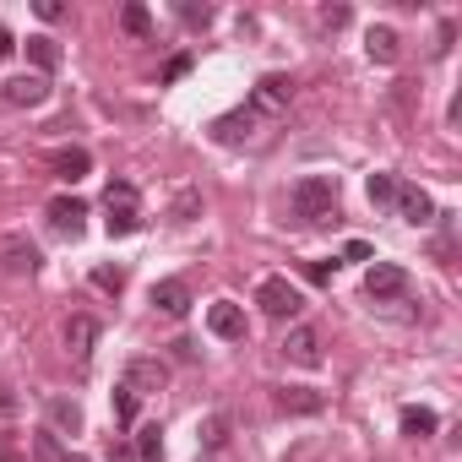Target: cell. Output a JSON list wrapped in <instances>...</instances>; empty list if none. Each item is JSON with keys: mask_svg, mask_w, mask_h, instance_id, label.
Masks as SVG:
<instances>
[{"mask_svg": "<svg viewBox=\"0 0 462 462\" xmlns=\"http://www.w3.org/2000/svg\"><path fill=\"white\" fill-rule=\"evenodd\" d=\"M332 212H337V180L332 174H305L294 185V217L300 223H321Z\"/></svg>", "mask_w": 462, "mask_h": 462, "instance_id": "6da1fadb", "label": "cell"}, {"mask_svg": "<svg viewBox=\"0 0 462 462\" xmlns=\"http://www.w3.org/2000/svg\"><path fill=\"white\" fill-rule=\"evenodd\" d=\"M104 207H109V235H115V240L142 228V207H136V185H131V180H115V185L104 190Z\"/></svg>", "mask_w": 462, "mask_h": 462, "instance_id": "7a4b0ae2", "label": "cell"}, {"mask_svg": "<svg viewBox=\"0 0 462 462\" xmlns=\"http://www.w3.org/2000/svg\"><path fill=\"white\" fill-rule=\"evenodd\" d=\"M256 305H262L273 321H294V316L305 310V300H300V289H294L289 278H262V289H256Z\"/></svg>", "mask_w": 462, "mask_h": 462, "instance_id": "3957f363", "label": "cell"}, {"mask_svg": "<svg viewBox=\"0 0 462 462\" xmlns=\"http://www.w3.org/2000/svg\"><path fill=\"white\" fill-rule=\"evenodd\" d=\"M39 245L28 240V235H6V240H0V267H6L12 278H33L39 273Z\"/></svg>", "mask_w": 462, "mask_h": 462, "instance_id": "277c9868", "label": "cell"}, {"mask_svg": "<svg viewBox=\"0 0 462 462\" xmlns=\"http://www.w3.org/2000/svg\"><path fill=\"white\" fill-rule=\"evenodd\" d=\"M289 98H294V82H289V77H262L245 109H256L262 120H273V115H283V109H289Z\"/></svg>", "mask_w": 462, "mask_h": 462, "instance_id": "5b68a950", "label": "cell"}, {"mask_svg": "<svg viewBox=\"0 0 462 462\" xmlns=\"http://www.w3.org/2000/svg\"><path fill=\"white\" fill-rule=\"evenodd\" d=\"M50 98V77H12V82H0V104H12V109H39Z\"/></svg>", "mask_w": 462, "mask_h": 462, "instance_id": "8992f818", "label": "cell"}, {"mask_svg": "<svg viewBox=\"0 0 462 462\" xmlns=\"http://www.w3.org/2000/svg\"><path fill=\"white\" fill-rule=\"evenodd\" d=\"M50 228H55V235H66V240H77L82 228H88V201L82 196H55L50 201Z\"/></svg>", "mask_w": 462, "mask_h": 462, "instance_id": "52a82bcc", "label": "cell"}, {"mask_svg": "<svg viewBox=\"0 0 462 462\" xmlns=\"http://www.w3.org/2000/svg\"><path fill=\"white\" fill-rule=\"evenodd\" d=\"M256 131H262V115H256V109H235V115H223V120L212 125V136H217L223 147H240V142H256Z\"/></svg>", "mask_w": 462, "mask_h": 462, "instance_id": "ba28073f", "label": "cell"}, {"mask_svg": "<svg viewBox=\"0 0 462 462\" xmlns=\"http://www.w3.org/2000/svg\"><path fill=\"white\" fill-rule=\"evenodd\" d=\"M365 294H370V300H397V294H408V273H402L397 262H375V267L365 273Z\"/></svg>", "mask_w": 462, "mask_h": 462, "instance_id": "9c48e42d", "label": "cell"}, {"mask_svg": "<svg viewBox=\"0 0 462 462\" xmlns=\"http://www.w3.org/2000/svg\"><path fill=\"white\" fill-rule=\"evenodd\" d=\"M207 327H212V337H223V343H245V310H240L235 300H217V305L207 310Z\"/></svg>", "mask_w": 462, "mask_h": 462, "instance_id": "30bf717a", "label": "cell"}, {"mask_svg": "<svg viewBox=\"0 0 462 462\" xmlns=\"http://www.w3.org/2000/svg\"><path fill=\"white\" fill-rule=\"evenodd\" d=\"M50 169H55L66 185H77V180L93 174V152H88V147H55V152H50Z\"/></svg>", "mask_w": 462, "mask_h": 462, "instance_id": "8fae6325", "label": "cell"}, {"mask_svg": "<svg viewBox=\"0 0 462 462\" xmlns=\"http://www.w3.org/2000/svg\"><path fill=\"white\" fill-rule=\"evenodd\" d=\"M163 381H169V370H163L158 359H131V365H125V375H120V386H131L136 397H147V392H158Z\"/></svg>", "mask_w": 462, "mask_h": 462, "instance_id": "7c38bea8", "label": "cell"}, {"mask_svg": "<svg viewBox=\"0 0 462 462\" xmlns=\"http://www.w3.org/2000/svg\"><path fill=\"white\" fill-rule=\"evenodd\" d=\"M397 212H402V223H435V201L419 190V185H402L397 180V201H392Z\"/></svg>", "mask_w": 462, "mask_h": 462, "instance_id": "4fadbf2b", "label": "cell"}, {"mask_svg": "<svg viewBox=\"0 0 462 462\" xmlns=\"http://www.w3.org/2000/svg\"><path fill=\"white\" fill-rule=\"evenodd\" d=\"M93 343H98V321L93 316H71L66 321V348H71V359H93Z\"/></svg>", "mask_w": 462, "mask_h": 462, "instance_id": "5bb4252c", "label": "cell"}, {"mask_svg": "<svg viewBox=\"0 0 462 462\" xmlns=\"http://www.w3.org/2000/svg\"><path fill=\"white\" fill-rule=\"evenodd\" d=\"M283 354H289L294 365H305V370H316V365H321V337H316L310 327H294V332L283 337Z\"/></svg>", "mask_w": 462, "mask_h": 462, "instance_id": "9a60e30c", "label": "cell"}, {"mask_svg": "<svg viewBox=\"0 0 462 462\" xmlns=\"http://www.w3.org/2000/svg\"><path fill=\"white\" fill-rule=\"evenodd\" d=\"M152 310H163V316H185V310H190V289H185L180 278L152 283Z\"/></svg>", "mask_w": 462, "mask_h": 462, "instance_id": "2e32d148", "label": "cell"}, {"mask_svg": "<svg viewBox=\"0 0 462 462\" xmlns=\"http://www.w3.org/2000/svg\"><path fill=\"white\" fill-rule=\"evenodd\" d=\"M278 408H283V413H321L327 397H321L316 386H283V392H278Z\"/></svg>", "mask_w": 462, "mask_h": 462, "instance_id": "e0dca14e", "label": "cell"}, {"mask_svg": "<svg viewBox=\"0 0 462 462\" xmlns=\"http://www.w3.org/2000/svg\"><path fill=\"white\" fill-rule=\"evenodd\" d=\"M365 50H370V60H375V66H392V60L402 55V44H397V33H392V28H370V33H365Z\"/></svg>", "mask_w": 462, "mask_h": 462, "instance_id": "ac0fdd59", "label": "cell"}, {"mask_svg": "<svg viewBox=\"0 0 462 462\" xmlns=\"http://www.w3.org/2000/svg\"><path fill=\"white\" fill-rule=\"evenodd\" d=\"M28 60L39 66V77H50V71L60 66V44H55L50 33H33V39H28Z\"/></svg>", "mask_w": 462, "mask_h": 462, "instance_id": "d6986e66", "label": "cell"}, {"mask_svg": "<svg viewBox=\"0 0 462 462\" xmlns=\"http://www.w3.org/2000/svg\"><path fill=\"white\" fill-rule=\"evenodd\" d=\"M435 408H402V435H413V440H424V435H435Z\"/></svg>", "mask_w": 462, "mask_h": 462, "instance_id": "ffe728a7", "label": "cell"}, {"mask_svg": "<svg viewBox=\"0 0 462 462\" xmlns=\"http://www.w3.org/2000/svg\"><path fill=\"white\" fill-rule=\"evenodd\" d=\"M50 424H55V430H71V435H77V430H82V408H77L71 397H55V402H50Z\"/></svg>", "mask_w": 462, "mask_h": 462, "instance_id": "44dd1931", "label": "cell"}, {"mask_svg": "<svg viewBox=\"0 0 462 462\" xmlns=\"http://www.w3.org/2000/svg\"><path fill=\"white\" fill-rule=\"evenodd\" d=\"M365 196H370V207H392L397 201V174H370Z\"/></svg>", "mask_w": 462, "mask_h": 462, "instance_id": "7402d4cb", "label": "cell"}, {"mask_svg": "<svg viewBox=\"0 0 462 462\" xmlns=\"http://www.w3.org/2000/svg\"><path fill=\"white\" fill-rule=\"evenodd\" d=\"M109 402H115V419H120V424H136V408H142V397H136L131 386H115V397H109Z\"/></svg>", "mask_w": 462, "mask_h": 462, "instance_id": "603a6c76", "label": "cell"}, {"mask_svg": "<svg viewBox=\"0 0 462 462\" xmlns=\"http://www.w3.org/2000/svg\"><path fill=\"white\" fill-rule=\"evenodd\" d=\"M33 457H39V462H66L60 435H55V430H39V435H33Z\"/></svg>", "mask_w": 462, "mask_h": 462, "instance_id": "cb8c5ba5", "label": "cell"}, {"mask_svg": "<svg viewBox=\"0 0 462 462\" xmlns=\"http://www.w3.org/2000/svg\"><path fill=\"white\" fill-rule=\"evenodd\" d=\"M120 28H125V33H136V39H147V33H152L147 6H125V12H120Z\"/></svg>", "mask_w": 462, "mask_h": 462, "instance_id": "d4e9b609", "label": "cell"}, {"mask_svg": "<svg viewBox=\"0 0 462 462\" xmlns=\"http://www.w3.org/2000/svg\"><path fill=\"white\" fill-rule=\"evenodd\" d=\"M136 462H163V440H158V424H147V430H142V440H136Z\"/></svg>", "mask_w": 462, "mask_h": 462, "instance_id": "484cf974", "label": "cell"}, {"mask_svg": "<svg viewBox=\"0 0 462 462\" xmlns=\"http://www.w3.org/2000/svg\"><path fill=\"white\" fill-rule=\"evenodd\" d=\"M196 212H201V196H196V190H180V196H174V212H169V217H174V223H190Z\"/></svg>", "mask_w": 462, "mask_h": 462, "instance_id": "4316f807", "label": "cell"}, {"mask_svg": "<svg viewBox=\"0 0 462 462\" xmlns=\"http://www.w3.org/2000/svg\"><path fill=\"white\" fill-rule=\"evenodd\" d=\"M93 289L120 294V289H125V273H120V267H98V273H93Z\"/></svg>", "mask_w": 462, "mask_h": 462, "instance_id": "83f0119b", "label": "cell"}, {"mask_svg": "<svg viewBox=\"0 0 462 462\" xmlns=\"http://www.w3.org/2000/svg\"><path fill=\"white\" fill-rule=\"evenodd\" d=\"M201 440H207V446H212V451H217V446H223V440H228V419H223V413H212V419H207V424H201Z\"/></svg>", "mask_w": 462, "mask_h": 462, "instance_id": "f1b7e54d", "label": "cell"}, {"mask_svg": "<svg viewBox=\"0 0 462 462\" xmlns=\"http://www.w3.org/2000/svg\"><path fill=\"white\" fill-rule=\"evenodd\" d=\"M332 273H337V262H310V267H305L310 283H332Z\"/></svg>", "mask_w": 462, "mask_h": 462, "instance_id": "f546056e", "label": "cell"}, {"mask_svg": "<svg viewBox=\"0 0 462 462\" xmlns=\"http://www.w3.org/2000/svg\"><path fill=\"white\" fill-rule=\"evenodd\" d=\"M180 17H185L190 28H207V23H212V12H207V6H180Z\"/></svg>", "mask_w": 462, "mask_h": 462, "instance_id": "4dcf8cb0", "label": "cell"}, {"mask_svg": "<svg viewBox=\"0 0 462 462\" xmlns=\"http://www.w3.org/2000/svg\"><path fill=\"white\" fill-rule=\"evenodd\" d=\"M185 71H190V55H174V60H169V66H163V82H180V77H185Z\"/></svg>", "mask_w": 462, "mask_h": 462, "instance_id": "1f68e13d", "label": "cell"}, {"mask_svg": "<svg viewBox=\"0 0 462 462\" xmlns=\"http://www.w3.org/2000/svg\"><path fill=\"white\" fill-rule=\"evenodd\" d=\"M343 262H370V245H365V240H348V245H343Z\"/></svg>", "mask_w": 462, "mask_h": 462, "instance_id": "d6a6232c", "label": "cell"}, {"mask_svg": "<svg viewBox=\"0 0 462 462\" xmlns=\"http://www.w3.org/2000/svg\"><path fill=\"white\" fill-rule=\"evenodd\" d=\"M39 17H44V23H60L66 6H60V0H39Z\"/></svg>", "mask_w": 462, "mask_h": 462, "instance_id": "836d02e7", "label": "cell"}, {"mask_svg": "<svg viewBox=\"0 0 462 462\" xmlns=\"http://www.w3.org/2000/svg\"><path fill=\"white\" fill-rule=\"evenodd\" d=\"M321 23H327V28H343V23H348V6H327Z\"/></svg>", "mask_w": 462, "mask_h": 462, "instance_id": "e575fe53", "label": "cell"}, {"mask_svg": "<svg viewBox=\"0 0 462 462\" xmlns=\"http://www.w3.org/2000/svg\"><path fill=\"white\" fill-rule=\"evenodd\" d=\"M109 462H136V446H125V440H115V446H109Z\"/></svg>", "mask_w": 462, "mask_h": 462, "instance_id": "d590c367", "label": "cell"}, {"mask_svg": "<svg viewBox=\"0 0 462 462\" xmlns=\"http://www.w3.org/2000/svg\"><path fill=\"white\" fill-rule=\"evenodd\" d=\"M12 50H17V39H12V33H6V28H0V60H6V55H12Z\"/></svg>", "mask_w": 462, "mask_h": 462, "instance_id": "8d00e7d4", "label": "cell"}, {"mask_svg": "<svg viewBox=\"0 0 462 462\" xmlns=\"http://www.w3.org/2000/svg\"><path fill=\"white\" fill-rule=\"evenodd\" d=\"M12 408H17V402H12V397H6V392H0V413H12Z\"/></svg>", "mask_w": 462, "mask_h": 462, "instance_id": "74e56055", "label": "cell"}, {"mask_svg": "<svg viewBox=\"0 0 462 462\" xmlns=\"http://www.w3.org/2000/svg\"><path fill=\"white\" fill-rule=\"evenodd\" d=\"M66 462H88V457H71V451H66Z\"/></svg>", "mask_w": 462, "mask_h": 462, "instance_id": "f35d334b", "label": "cell"}]
</instances>
